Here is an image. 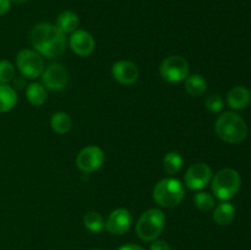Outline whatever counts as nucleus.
I'll return each mask as SVG.
<instances>
[{
  "label": "nucleus",
  "instance_id": "4468645a",
  "mask_svg": "<svg viewBox=\"0 0 251 250\" xmlns=\"http://www.w3.org/2000/svg\"><path fill=\"white\" fill-rule=\"evenodd\" d=\"M251 100V93L244 86H235L228 92L227 104L234 110L244 109L249 105Z\"/></svg>",
  "mask_w": 251,
  "mask_h": 250
},
{
  "label": "nucleus",
  "instance_id": "1a4fd4ad",
  "mask_svg": "<svg viewBox=\"0 0 251 250\" xmlns=\"http://www.w3.org/2000/svg\"><path fill=\"white\" fill-rule=\"evenodd\" d=\"M104 163V152L98 146H86L76 157V166L83 173H92Z\"/></svg>",
  "mask_w": 251,
  "mask_h": 250
},
{
  "label": "nucleus",
  "instance_id": "5701e85b",
  "mask_svg": "<svg viewBox=\"0 0 251 250\" xmlns=\"http://www.w3.org/2000/svg\"><path fill=\"white\" fill-rule=\"evenodd\" d=\"M194 203L200 211L208 212L215 208L216 200L212 194L206 193V191H199L194 195Z\"/></svg>",
  "mask_w": 251,
  "mask_h": 250
},
{
  "label": "nucleus",
  "instance_id": "cd10ccee",
  "mask_svg": "<svg viewBox=\"0 0 251 250\" xmlns=\"http://www.w3.org/2000/svg\"><path fill=\"white\" fill-rule=\"evenodd\" d=\"M11 1L10 0H0V16L5 15L10 10Z\"/></svg>",
  "mask_w": 251,
  "mask_h": 250
},
{
  "label": "nucleus",
  "instance_id": "9b49d317",
  "mask_svg": "<svg viewBox=\"0 0 251 250\" xmlns=\"http://www.w3.org/2000/svg\"><path fill=\"white\" fill-rule=\"evenodd\" d=\"M131 213L126 208H115L108 216L105 221V229L114 235H123L131 227Z\"/></svg>",
  "mask_w": 251,
  "mask_h": 250
},
{
  "label": "nucleus",
  "instance_id": "a878e982",
  "mask_svg": "<svg viewBox=\"0 0 251 250\" xmlns=\"http://www.w3.org/2000/svg\"><path fill=\"white\" fill-rule=\"evenodd\" d=\"M150 250H172L171 245L166 242V240L156 239L152 242L151 247H150Z\"/></svg>",
  "mask_w": 251,
  "mask_h": 250
},
{
  "label": "nucleus",
  "instance_id": "9d476101",
  "mask_svg": "<svg viewBox=\"0 0 251 250\" xmlns=\"http://www.w3.org/2000/svg\"><path fill=\"white\" fill-rule=\"evenodd\" d=\"M42 85L51 91H61L69 83V71L60 64H50L41 75Z\"/></svg>",
  "mask_w": 251,
  "mask_h": 250
},
{
  "label": "nucleus",
  "instance_id": "39448f33",
  "mask_svg": "<svg viewBox=\"0 0 251 250\" xmlns=\"http://www.w3.org/2000/svg\"><path fill=\"white\" fill-rule=\"evenodd\" d=\"M242 178L233 168H223L218 171L211 180V188L216 198L221 201H228L239 191Z\"/></svg>",
  "mask_w": 251,
  "mask_h": 250
},
{
  "label": "nucleus",
  "instance_id": "ddd939ff",
  "mask_svg": "<svg viewBox=\"0 0 251 250\" xmlns=\"http://www.w3.org/2000/svg\"><path fill=\"white\" fill-rule=\"evenodd\" d=\"M112 76L122 85H132L139 80L140 70L132 61L119 60L113 64Z\"/></svg>",
  "mask_w": 251,
  "mask_h": 250
},
{
  "label": "nucleus",
  "instance_id": "0eeeda50",
  "mask_svg": "<svg viewBox=\"0 0 251 250\" xmlns=\"http://www.w3.org/2000/svg\"><path fill=\"white\" fill-rule=\"evenodd\" d=\"M190 66L188 60L181 55L167 56L159 66V75L167 82H180L189 76Z\"/></svg>",
  "mask_w": 251,
  "mask_h": 250
},
{
  "label": "nucleus",
  "instance_id": "423d86ee",
  "mask_svg": "<svg viewBox=\"0 0 251 250\" xmlns=\"http://www.w3.org/2000/svg\"><path fill=\"white\" fill-rule=\"evenodd\" d=\"M16 66L25 78L34 80L44 71V61L39 53L32 49H22L16 55Z\"/></svg>",
  "mask_w": 251,
  "mask_h": 250
},
{
  "label": "nucleus",
  "instance_id": "b1692460",
  "mask_svg": "<svg viewBox=\"0 0 251 250\" xmlns=\"http://www.w3.org/2000/svg\"><path fill=\"white\" fill-rule=\"evenodd\" d=\"M15 77V66L9 60H0V85H7Z\"/></svg>",
  "mask_w": 251,
  "mask_h": 250
},
{
  "label": "nucleus",
  "instance_id": "6ab92c4d",
  "mask_svg": "<svg viewBox=\"0 0 251 250\" xmlns=\"http://www.w3.org/2000/svg\"><path fill=\"white\" fill-rule=\"evenodd\" d=\"M50 126L54 132L64 135L70 131L71 126H73V120L68 113L55 112L50 118Z\"/></svg>",
  "mask_w": 251,
  "mask_h": 250
},
{
  "label": "nucleus",
  "instance_id": "bb28decb",
  "mask_svg": "<svg viewBox=\"0 0 251 250\" xmlns=\"http://www.w3.org/2000/svg\"><path fill=\"white\" fill-rule=\"evenodd\" d=\"M117 250H145V248H142L141 245L139 244H132V243H129V244L122 245V247L118 248Z\"/></svg>",
  "mask_w": 251,
  "mask_h": 250
},
{
  "label": "nucleus",
  "instance_id": "393cba45",
  "mask_svg": "<svg viewBox=\"0 0 251 250\" xmlns=\"http://www.w3.org/2000/svg\"><path fill=\"white\" fill-rule=\"evenodd\" d=\"M205 105L211 113H221L223 107H225V102H223V98L221 97V95L213 93V95H210L206 98Z\"/></svg>",
  "mask_w": 251,
  "mask_h": 250
},
{
  "label": "nucleus",
  "instance_id": "a211bd4d",
  "mask_svg": "<svg viewBox=\"0 0 251 250\" xmlns=\"http://www.w3.org/2000/svg\"><path fill=\"white\" fill-rule=\"evenodd\" d=\"M26 98L32 105L44 104L47 100V88L39 82H32L26 88Z\"/></svg>",
  "mask_w": 251,
  "mask_h": 250
},
{
  "label": "nucleus",
  "instance_id": "4be33fe9",
  "mask_svg": "<svg viewBox=\"0 0 251 250\" xmlns=\"http://www.w3.org/2000/svg\"><path fill=\"white\" fill-rule=\"evenodd\" d=\"M83 225L90 232L100 233L105 228V221L102 216L96 211H90L83 217Z\"/></svg>",
  "mask_w": 251,
  "mask_h": 250
},
{
  "label": "nucleus",
  "instance_id": "f03ea898",
  "mask_svg": "<svg viewBox=\"0 0 251 250\" xmlns=\"http://www.w3.org/2000/svg\"><path fill=\"white\" fill-rule=\"evenodd\" d=\"M215 131L221 140L228 144H239L248 135V125L238 113L226 112L217 118Z\"/></svg>",
  "mask_w": 251,
  "mask_h": 250
},
{
  "label": "nucleus",
  "instance_id": "2eb2a0df",
  "mask_svg": "<svg viewBox=\"0 0 251 250\" xmlns=\"http://www.w3.org/2000/svg\"><path fill=\"white\" fill-rule=\"evenodd\" d=\"M235 217V207L229 201H222L215 206L213 210V221L218 225H228Z\"/></svg>",
  "mask_w": 251,
  "mask_h": 250
},
{
  "label": "nucleus",
  "instance_id": "20e7f679",
  "mask_svg": "<svg viewBox=\"0 0 251 250\" xmlns=\"http://www.w3.org/2000/svg\"><path fill=\"white\" fill-rule=\"evenodd\" d=\"M166 225V215L159 208L145 211L136 223V234L144 242H153L162 234Z\"/></svg>",
  "mask_w": 251,
  "mask_h": 250
},
{
  "label": "nucleus",
  "instance_id": "dca6fc26",
  "mask_svg": "<svg viewBox=\"0 0 251 250\" xmlns=\"http://www.w3.org/2000/svg\"><path fill=\"white\" fill-rule=\"evenodd\" d=\"M56 27L63 32L64 34L73 33L78 27V16L75 12L66 10L63 11L58 17H56Z\"/></svg>",
  "mask_w": 251,
  "mask_h": 250
},
{
  "label": "nucleus",
  "instance_id": "c756f323",
  "mask_svg": "<svg viewBox=\"0 0 251 250\" xmlns=\"http://www.w3.org/2000/svg\"><path fill=\"white\" fill-rule=\"evenodd\" d=\"M92 250H98V249H92Z\"/></svg>",
  "mask_w": 251,
  "mask_h": 250
},
{
  "label": "nucleus",
  "instance_id": "aec40b11",
  "mask_svg": "<svg viewBox=\"0 0 251 250\" xmlns=\"http://www.w3.org/2000/svg\"><path fill=\"white\" fill-rule=\"evenodd\" d=\"M17 103V93L9 85H0V113L11 110Z\"/></svg>",
  "mask_w": 251,
  "mask_h": 250
},
{
  "label": "nucleus",
  "instance_id": "c85d7f7f",
  "mask_svg": "<svg viewBox=\"0 0 251 250\" xmlns=\"http://www.w3.org/2000/svg\"><path fill=\"white\" fill-rule=\"evenodd\" d=\"M10 1H12L14 4H24V2H26L27 0H10Z\"/></svg>",
  "mask_w": 251,
  "mask_h": 250
},
{
  "label": "nucleus",
  "instance_id": "f257e3e1",
  "mask_svg": "<svg viewBox=\"0 0 251 250\" xmlns=\"http://www.w3.org/2000/svg\"><path fill=\"white\" fill-rule=\"evenodd\" d=\"M31 43L37 53L50 59L63 55L66 49L65 34L48 22H41L32 28Z\"/></svg>",
  "mask_w": 251,
  "mask_h": 250
},
{
  "label": "nucleus",
  "instance_id": "6e6552de",
  "mask_svg": "<svg viewBox=\"0 0 251 250\" xmlns=\"http://www.w3.org/2000/svg\"><path fill=\"white\" fill-rule=\"evenodd\" d=\"M212 176L211 167L203 162H198L189 167L184 175V181L190 190L200 191L211 183Z\"/></svg>",
  "mask_w": 251,
  "mask_h": 250
},
{
  "label": "nucleus",
  "instance_id": "f8f14e48",
  "mask_svg": "<svg viewBox=\"0 0 251 250\" xmlns=\"http://www.w3.org/2000/svg\"><path fill=\"white\" fill-rule=\"evenodd\" d=\"M69 46L78 56H88L95 50L96 42L90 32L85 29H76L69 38Z\"/></svg>",
  "mask_w": 251,
  "mask_h": 250
},
{
  "label": "nucleus",
  "instance_id": "f3484780",
  "mask_svg": "<svg viewBox=\"0 0 251 250\" xmlns=\"http://www.w3.org/2000/svg\"><path fill=\"white\" fill-rule=\"evenodd\" d=\"M185 90L193 97H200L207 90V82L200 74H193L185 78Z\"/></svg>",
  "mask_w": 251,
  "mask_h": 250
},
{
  "label": "nucleus",
  "instance_id": "412c9836",
  "mask_svg": "<svg viewBox=\"0 0 251 250\" xmlns=\"http://www.w3.org/2000/svg\"><path fill=\"white\" fill-rule=\"evenodd\" d=\"M183 157L179 152L176 151H171L168 153H166L163 158V168L166 171V173H168L169 175H173L176 174L183 167Z\"/></svg>",
  "mask_w": 251,
  "mask_h": 250
},
{
  "label": "nucleus",
  "instance_id": "7ed1b4c3",
  "mask_svg": "<svg viewBox=\"0 0 251 250\" xmlns=\"http://www.w3.org/2000/svg\"><path fill=\"white\" fill-rule=\"evenodd\" d=\"M154 201L162 207L173 208L180 205L185 198V189L180 180L176 178H164L159 180L153 188Z\"/></svg>",
  "mask_w": 251,
  "mask_h": 250
}]
</instances>
